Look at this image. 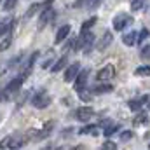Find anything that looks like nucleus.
<instances>
[{"label":"nucleus","instance_id":"1","mask_svg":"<svg viewBox=\"0 0 150 150\" xmlns=\"http://www.w3.org/2000/svg\"><path fill=\"white\" fill-rule=\"evenodd\" d=\"M26 142H28V136H26V134H19V133L9 134V136H5V138L0 142V149L19 150V149H23V147L26 145Z\"/></svg>","mask_w":150,"mask_h":150},{"label":"nucleus","instance_id":"2","mask_svg":"<svg viewBox=\"0 0 150 150\" xmlns=\"http://www.w3.org/2000/svg\"><path fill=\"white\" fill-rule=\"evenodd\" d=\"M131 21H133V18L129 16V14H126V12H120V14H117L115 18H113L112 21V26L113 30H117V32H122L127 25H131Z\"/></svg>","mask_w":150,"mask_h":150},{"label":"nucleus","instance_id":"3","mask_svg":"<svg viewBox=\"0 0 150 150\" xmlns=\"http://www.w3.org/2000/svg\"><path fill=\"white\" fill-rule=\"evenodd\" d=\"M32 105L35 107V108H47L49 105H51V96L45 93V91H38L37 94L32 98Z\"/></svg>","mask_w":150,"mask_h":150},{"label":"nucleus","instance_id":"4","mask_svg":"<svg viewBox=\"0 0 150 150\" xmlns=\"http://www.w3.org/2000/svg\"><path fill=\"white\" fill-rule=\"evenodd\" d=\"M25 79H26V77H23V75H21V77H16L14 80H11V82L5 86L4 94H2V96H4V98H9L11 94H14L16 91H19V89H21V86H23V82H25Z\"/></svg>","mask_w":150,"mask_h":150},{"label":"nucleus","instance_id":"5","mask_svg":"<svg viewBox=\"0 0 150 150\" xmlns=\"http://www.w3.org/2000/svg\"><path fill=\"white\" fill-rule=\"evenodd\" d=\"M113 77H115V67L113 65H105L101 70H98V74H96V79L100 80V82H107V80H112Z\"/></svg>","mask_w":150,"mask_h":150},{"label":"nucleus","instance_id":"6","mask_svg":"<svg viewBox=\"0 0 150 150\" xmlns=\"http://www.w3.org/2000/svg\"><path fill=\"white\" fill-rule=\"evenodd\" d=\"M93 117H94V110L91 107H80L75 110V119L80 122H89Z\"/></svg>","mask_w":150,"mask_h":150},{"label":"nucleus","instance_id":"7","mask_svg":"<svg viewBox=\"0 0 150 150\" xmlns=\"http://www.w3.org/2000/svg\"><path fill=\"white\" fill-rule=\"evenodd\" d=\"M87 79H89V70H80L79 75H77V79H75L74 86H75V91L77 93H82L84 89H86V84H87Z\"/></svg>","mask_w":150,"mask_h":150},{"label":"nucleus","instance_id":"8","mask_svg":"<svg viewBox=\"0 0 150 150\" xmlns=\"http://www.w3.org/2000/svg\"><path fill=\"white\" fill-rule=\"evenodd\" d=\"M54 16H56V12H54V9L52 7H45V11L40 14V18H38V28H44L45 25H49L52 19H54Z\"/></svg>","mask_w":150,"mask_h":150},{"label":"nucleus","instance_id":"9","mask_svg":"<svg viewBox=\"0 0 150 150\" xmlns=\"http://www.w3.org/2000/svg\"><path fill=\"white\" fill-rule=\"evenodd\" d=\"M79 72H80V67H79V63H74V65H70L67 70H65V80L67 82H74L75 79H77V75H79Z\"/></svg>","mask_w":150,"mask_h":150},{"label":"nucleus","instance_id":"10","mask_svg":"<svg viewBox=\"0 0 150 150\" xmlns=\"http://www.w3.org/2000/svg\"><path fill=\"white\" fill-rule=\"evenodd\" d=\"M70 25H63L58 32H56V37H54V44H61L65 38L68 37V33H70Z\"/></svg>","mask_w":150,"mask_h":150},{"label":"nucleus","instance_id":"11","mask_svg":"<svg viewBox=\"0 0 150 150\" xmlns=\"http://www.w3.org/2000/svg\"><path fill=\"white\" fill-rule=\"evenodd\" d=\"M112 42H113L112 32H108V30H107V32L103 33V37L100 38V42H98V49H100V51H103V49H107V47H108Z\"/></svg>","mask_w":150,"mask_h":150},{"label":"nucleus","instance_id":"12","mask_svg":"<svg viewBox=\"0 0 150 150\" xmlns=\"http://www.w3.org/2000/svg\"><path fill=\"white\" fill-rule=\"evenodd\" d=\"M14 26V19H5L0 23V37H9V33L12 32Z\"/></svg>","mask_w":150,"mask_h":150},{"label":"nucleus","instance_id":"13","mask_svg":"<svg viewBox=\"0 0 150 150\" xmlns=\"http://www.w3.org/2000/svg\"><path fill=\"white\" fill-rule=\"evenodd\" d=\"M122 42H124L126 45H134V44H138V32L131 30V32L124 33V35H122Z\"/></svg>","mask_w":150,"mask_h":150},{"label":"nucleus","instance_id":"14","mask_svg":"<svg viewBox=\"0 0 150 150\" xmlns=\"http://www.w3.org/2000/svg\"><path fill=\"white\" fill-rule=\"evenodd\" d=\"M113 87L110 84H103V86H94L93 87V93L94 94H107V93H112Z\"/></svg>","mask_w":150,"mask_h":150},{"label":"nucleus","instance_id":"15","mask_svg":"<svg viewBox=\"0 0 150 150\" xmlns=\"http://www.w3.org/2000/svg\"><path fill=\"white\" fill-rule=\"evenodd\" d=\"M65 67H67V56H63V58L56 59V63L51 67V70H52L54 74H58V72H61V68H65Z\"/></svg>","mask_w":150,"mask_h":150},{"label":"nucleus","instance_id":"16","mask_svg":"<svg viewBox=\"0 0 150 150\" xmlns=\"http://www.w3.org/2000/svg\"><path fill=\"white\" fill-rule=\"evenodd\" d=\"M98 131H100V127L96 124H89V126H84L79 133L80 134H98Z\"/></svg>","mask_w":150,"mask_h":150},{"label":"nucleus","instance_id":"17","mask_svg":"<svg viewBox=\"0 0 150 150\" xmlns=\"http://www.w3.org/2000/svg\"><path fill=\"white\" fill-rule=\"evenodd\" d=\"M117 131H120V124L113 122V124H110V126H107V127L103 129V134H105V136H112V134H115Z\"/></svg>","mask_w":150,"mask_h":150},{"label":"nucleus","instance_id":"18","mask_svg":"<svg viewBox=\"0 0 150 150\" xmlns=\"http://www.w3.org/2000/svg\"><path fill=\"white\" fill-rule=\"evenodd\" d=\"M134 75H136V77H150V67L149 65L138 67V68L134 70Z\"/></svg>","mask_w":150,"mask_h":150},{"label":"nucleus","instance_id":"19","mask_svg":"<svg viewBox=\"0 0 150 150\" xmlns=\"http://www.w3.org/2000/svg\"><path fill=\"white\" fill-rule=\"evenodd\" d=\"M149 122V115L145 112H142V113H138L136 117H134V126H140V124H147Z\"/></svg>","mask_w":150,"mask_h":150},{"label":"nucleus","instance_id":"20","mask_svg":"<svg viewBox=\"0 0 150 150\" xmlns=\"http://www.w3.org/2000/svg\"><path fill=\"white\" fill-rule=\"evenodd\" d=\"M145 2H147V0H129V4H131V9H133V11H142V9H143V5H145Z\"/></svg>","mask_w":150,"mask_h":150},{"label":"nucleus","instance_id":"21","mask_svg":"<svg viewBox=\"0 0 150 150\" xmlns=\"http://www.w3.org/2000/svg\"><path fill=\"white\" fill-rule=\"evenodd\" d=\"M11 44H12V38L11 37H5L2 42H0V51L4 52V51H7L9 47H11Z\"/></svg>","mask_w":150,"mask_h":150},{"label":"nucleus","instance_id":"22","mask_svg":"<svg viewBox=\"0 0 150 150\" xmlns=\"http://www.w3.org/2000/svg\"><path fill=\"white\" fill-rule=\"evenodd\" d=\"M96 19H98V18H94V16H93V18H89V21H86V23L82 25V33H86V32H87L94 23H96Z\"/></svg>","mask_w":150,"mask_h":150},{"label":"nucleus","instance_id":"23","mask_svg":"<svg viewBox=\"0 0 150 150\" xmlns=\"http://www.w3.org/2000/svg\"><path fill=\"white\" fill-rule=\"evenodd\" d=\"M38 9H40V4H33V5H32V7H30L28 11H26V14H25V18H26V19H28V18H32V16H33V14L37 12Z\"/></svg>","mask_w":150,"mask_h":150},{"label":"nucleus","instance_id":"24","mask_svg":"<svg viewBox=\"0 0 150 150\" xmlns=\"http://www.w3.org/2000/svg\"><path fill=\"white\" fill-rule=\"evenodd\" d=\"M149 30H147V28H143V30H140V32H138V42H140V44H142V42H145V40H147V38H149Z\"/></svg>","mask_w":150,"mask_h":150},{"label":"nucleus","instance_id":"25","mask_svg":"<svg viewBox=\"0 0 150 150\" xmlns=\"http://www.w3.org/2000/svg\"><path fill=\"white\" fill-rule=\"evenodd\" d=\"M16 2H18V0H5V2H4V9H5V11H12V9L16 7Z\"/></svg>","mask_w":150,"mask_h":150},{"label":"nucleus","instance_id":"26","mask_svg":"<svg viewBox=\"0 0 150 150\" xmlns=\"http://www.w3.org/2000/svg\"><path fill=\"white\" fill-rule=\"evenodd\" d=\"M101 4V0H86V7L87 9H96Z\"/></svg>","mask_w":150,"mask_h":150},{"label":"nucleus","instance_id":"27","mask_svg":"<svg viewBox=\"0 0 150 150\" xmlns=\"http://www.w3.org/2000/svg\"><path fill=\"white\" fill-rule=\"evenodd\" d=\"M133 138V131H122L120 133V142H127Z\"/></svg>","mask_w":150,"mask_h":150},{"label":"nucleus","instance_id":"28","mask_svg":"<svg viewBox=\"0 0 150 150\" xmlns=\"http://www.w3.org/2000/svg\"><path fill=\"white\" fill-rule=\"evenodd\" d=\"M101 150H117V143H113V142H105L103 147H101Z\"/></svg>","mask_w":150,"mask_h":150},{"label":"nucleus","instance_id":"29","mask_svg":"<svg viewBox=\"0 0 150 150\" xmlns=\"http://www.w3.org/2000/svg\"><path fill=\"white\" fill-rule=\"evenodd\" d=\"M142 56H150V45H149V44L142 49Z\"/></svg>","mask_w":150,"mask_h":150},{"label":"nucleus","instance_id":"30","mask_svg":"<svg viewBox=\"0 0 150 150\" xmlns=\"http://www.w3.org/2000/svg\"><path fill=\"white\" fill-rule=\"evenodd\" d=\"M54 0H45V7H51V4H52Z\"/></svg>","mask_w":150,"mask_h":150},{"label":"nucleus","instance_id":"31","mask_svg":"<svg viewBox=\"0 0 150 150\" xmlns=\"http://www.w3.org/2000/svg\"><path fill=\"white\" fill-rule=\"evenodd\" d=\"M47 150H63V149H51V147H49Z\"/></svg>","mask_w":150,"mask_h":150},{"label":"nucleus","instance_id":"32","mask_svg":"<svg viewBox=\"0 0 150 150\" xmlns=\"http://www.w3.org/2000/svg\"><path fill=\"white\" fill-rule=\"evenodd\" d=\"M72 150H80V147H77V149H72Z\"/></svg>","mask_w":150,"mask_h":150},{"label":"nucleus","instance_id":"33","mask_svg":"<svg viewBox=\"0 0 150 150\" xmlns=\"http://www.w3.org/2000/svg\"><path fill=\"white\" fill-rule=\"evenodd\" d=\"M149 108H150V100H149Z\"/></svg>","mask_w":150,"mask_h":150},{"label":"nucleus","instance_id":"34","mask_svg":"<svg viewBox=\"0 0 150 150\" xmlns=\"http://www.w3.org/2000/svg\"><path fill=\"white\" fill-rule=\"evenodd\" d=\"M149 149H150V145H149Z\"/></svg>","mask_w":150,"mask_h":150},{"label":"nucleus","instance_id":"35","mask_svg":"<svg viewBox=\"0 0 150 150\" xmlns=\"http://www.w3.org/2000/svg\"><path fill=\"white\" fill-rule=\"evenodd\" d=\"M0 2H2V0H0Z\"/></svg>","mask_w":150,"mask_h":150}]
</instances>
